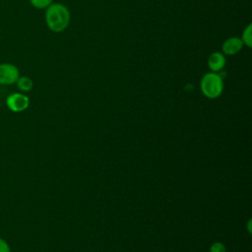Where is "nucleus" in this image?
<instances>
[{"mask_svg": "<svg viewBox=\"0 0 252 252\" xmlns=\"http://www.w3.org/2000/svg\"><path fill=\"white\" fill-rule=\"evenodd\" d=\"M226 60H225V55H223L221 52L215 51L210 54L208 58V67L211 70V72L218 73L220 70L223 69L225 66Z\"/></svg>", "mask_w": 252, "mask_h": 252, "instance_id": "obj_6", "label": "nucleus"}, {"mask_svg": "<svg viewBox=\"0 0 252 252\" xmlns=\"http://www.w3.org/2000/svg\"><path fill=\"white\" fill-rule=\"evenodd\" d=\"M200 88L202 94L208 98L219 97L223 91L222 78L215 72L206 73L200 82Z\"/></svg>", "mask_w": 252, "mask_h": 252, "instance_id": "obj_2", "label": "nucleus"}, {"mask_svg": "<svg viewBox=\"0 0 252 252\" xmlns=\"http://www.w3.org/2000/svg\"><path fill=\"white\" fill-rule=\"evenodd\" d=\"M30 3L36 9H46L52 4V0H30Z\"/></svg>", "mask_w": 252, "mask_h": 252, "instance_id": "obj_9", "label": "nucleus"}, {"mask_svg": "<svg viewBox=\"0 0 252 252\" xmlns=\"http://www.w3.org/2000/svg\"><path fill=\"white\" fill-rule=\"evenodd\" d=\"M240 38L243 42V45H246L248 48L252 47V24H248L246 26Z\"/></svg>", "mask_w": 252, "mask_h": 252, "instance_id": "obj_8", "label": "nucleus"}, {"mask_svg": "<svg viewBox=\"0 0 252 252\" xmlns=\"http://www.w3.org/2000/svg\"><path fill=\"white\" fill-rule=\"evenodd\" d=\"M18 89L23 93H28L33 88V82L28 76H20L16 82Z\"/></svg>", "mask_w": 252, "mask_h": 252, "instance_id": "obj_7", "label": "nucleus"}, {"mask_svg": "<svg viewBox=\"0 0 252 252\" xmlns=\"http://www.w3.org/2000/svg\"><path fill=\"white\" fill-rule=\"evenodd\" d=\"M0 252H11V248H10V245L8 244V242L0 237Z\"/></svg>", "mask_w": 252, "mask_h": 252, "instance_id": "obj_11", "label": "nucleus"}, {"mask_svg": "<svg viewBox=\"0 0 252 252\" xmlns=\"http://www.w3.org/2000/svg\"><path fill=\"white\" fill-rule=\"evenodd\" d=\"M45 23L53 32H61L67 29L70 23V12L61 3H52L45 9Z\"/></svg>", "mask_w": 252, "mask_h": 252, "instance_id": "obj_1", "label": "nucleus"}, {"mask_svg": "<svg viewBox=\"0 0 252 252\" xmlns=\"http://www.w3.org/2000/svg\"><path fill=\"white\" fill-rule=\"evenodd\" d=\"M210 252H226V248L221 242H215L210 247Z\"/></svg>", "mask_w": 252, "mask_h": 252, "instance_id": "obj_10", "label": "nucleus"}, {"mask_svg": "<svg viewBox=\"0 0 252 252\" xmlns=\"http://www.w3.org/2000/svg\"><path fill=\"white\" fill-rule=\"evenodd\" d=\"M19 77L20 71L16 65L12 63L0 64V85L16 84Z\"/></svg>", "mask_w": 252, "mask_h": 252, "instance_id": "obj_4", "label": "nucleus"}, {"mask_svg": "<svg viewBox=\"0 0 252 252\" xmlns=\"http://www.w3.org/2000/svg\"><path fill=\"white\" fill-rule=\"evenodd\" d=\"M7 107L13 112H22L30 105V98L22 93H13L6 98Z\"/></svg>", "mask_w": 252, "mask_h": 252, "instance_id": "obj_3", "label": "nucleus"}, {"mask_svg": "<svg viewBox=\"0 0 252 252\" xmlns=\"http://www.w3.org/2000/svg\"><path fill=\"white\" fill-rule=\"evenodd\" d=\"M243 47V42L240 37L231 36L225 39L221 45V53L223 55H235L237 54Z\"/></svg>", "mask_w": 252, "mask_h": 252, "instance_id": "obj_5", "label": "nucleus"}]
</instances>
